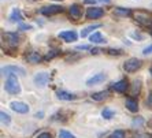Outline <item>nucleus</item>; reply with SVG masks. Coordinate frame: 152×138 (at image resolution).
Returning <instances> with one entry per match:
<instances>
[{"mask_svg":"<svg viewBox=\"0 0 152 138\" xmlns=\"http://www.w3.org/2000/svg\"><path fill=\"white\" fill-rule=\"evenodd\" d=\"M125 105H126V108L130 111V112H137V111H138V103H137V100L133 99V97L126 99Z\"/></svg>","mask_w":152,"mask_h":138,"instance_id":"obj_17","label":"nucleus"},{"mask_svg":"<svg viewBox=\"0 0 152 138\" xmlns=\"http://www.w3.org/2000/svg\"><path fill=\"white\" fill-rule=\"evenodd\" d=\"M142 66V62L137 57H130V59H127L126 62L124 63V70L126 73H136L137 70H140Z\"/></svg>","mask_w":152,"mask_h":138,"instance_id":"obj_4","label":"nucleus"},{"mask_svg":"<svg viewBox=\"0 0 152 138\" xmlns=\"http://www.w3.org/2000/svg\"><path fill=\"white\" fill-rule=\"evenodd\" d=\"M77 49H78V51H85V49H89V45H77Z\"/></svg>","mask_w":152,"mask_h":138,"instance_id":"obj_36","label":"nucleus"},{"mask_svg":"<svg viewBox=\"0 0 152 138\" xmlns=\"http://www.w3.org/2000/svg\"><path fill=\"white\" fill-rule=\"evenodd\" d=\"M149 53H152V44L149 46H147V48L142 49V55H149Z\"/></svg>","mask_w":152,"mask_h":138,"instance_id":"obj_32","label":"nucleus"},{"mask_svg":"<svg viewBox=\"0 0 152 138\" xmlns=\"http://www.w3.org/2000/svg\"><path fill=\"white\" fill-rule=\"evenodd\" d=\"M151 22H152V19H151Z\"/></svg>","mask_w":152,"mask_h":138,"instance_id":"obj_40","label":"nucleus"},{"mask_svg":"<svg viewBox=\"0 0 152 138\" xmlns=\"http://www.w3.org/2000/svg\"><path fill=\"white\" fill-rule=\"evenodd\" d=\"M58 37L66 41V43H73V41H77L78 34L75 30H64V32H60Z\"/></svg>","mask_w":152,"mask_h":138,"instance_id":"obj_9","label":"nucleus"},{"mask_svg":"<svg viewBox=\"0 0 152 138\" xmlns=\"http://www.w3.org/2000/svg\"><path fill=\"white\" fill-rule=\"evenodd\" d=\"M4 89L10 94H19L21 93V85L18 82L17 75H8L6 82H4Z\"/></svg>","mask_w":152,"mask_h":138,"instance_id":"obj_1","label":"nucleus"},{"mask_svg":"<svg viewBox=\"0 0 152 138\" xmlns=\"http://www.w3.org/2000/svg\"><path fill=\"white\" fill-rule=\"evenodd\" d=\"M26 71L23 67H19V66H4L1 67V75L3 77H8V75H21V77H25Z\"/></svg>","mask_w":152,"mask_h":138,"instance_id":"obj_2","label":"nucleus"},{"mask_svg":"<svg viewBox=\"0 0 152 138\" xmlns=\"http://www.w3.org/2000/svg\"><path fill=\"white\" fill-rule=\"evenodd\" d=\"M134 138H151V135L147 134V133H142V134H140V133H137V134L134 135Z\"/></svg>","mask_w":152,"mask_h":138,"instance_id":"obj_34","label":"nucleus"},{"mask_svg":"<svg viewBox=\"0 0 152 138\" xmlns=\"http://www.w3.org/2000/svg\"><path fill=\"white\" fill-rule=\"evenodd\" d=\"M108 97V90H102V92H95L91 94V99L93 101H103Z\"/></svg>","mask_w":152,"mask_h":138,"instance_id":"obj_19","label":"nucleus"},{"mask_svg":"<svg viewBox=\"0 0 152 138\" xmlns=\"http://www.w3.org/2000/svg\"><path fill=\"white\" fill-rule=\"evenodd\" d=\"M97 0H84V3L85 4H93V3H96Z\"/></svg>","mask_w":152,"mask_h":138,"instance_id":"obj_37","label":"nucleus"},{"mask_svg":"<svg viewBox=\"0 0 152 138\" xmlns=\"http://www.w3.org/2000/svg\"><path fill=\"white\" fill-rule=\"evenodd\" d=\"M104 15V10L100 7H91L85 12V18L86 19H99Z\"/></svg>","mask_w":152,"mask_h":138,"instance_id":"obj_6","label":"nucleus"},{"mask_svg":"<svg viewBox=\"0 0 152 138\" xmlns=\"http://www.w3.org/2000/svg\"><path fill=\"white\" fill-rule=\"evenodd\" d=\"M113 12L115 17H122V18L132 17V15H133V11H132L130 8H124V7H115Z\"/></svg>","mask_w":152,"mask_h":138,"instance_id":"obj_15","label":"nucleus"},{"mask_svg":"<svg viewBox=\"0 0 152 138\" xmlns=\"http://www.w3.org/2000/svg\"><path fill=\"white\" fill-rule=\"evenodd\" d=\"M149 73H151V75H152V63H151V67H149Z\"/></svg>","mask_w":152,"mask_h":138,"instance_id":"obj_39","label":"nucleus"},{"mask_svg":"<svg viewBox=\"0 0 152 138\" xmlns=\"http://www.w3.org/2000/svg\"><path fill=\"white\" fill-rule=\"evenodd\" d=\"M142 124H144V118H141V116H137V118H134V119H133V121H132V126H133V127H141Z\"/></svg>","mask_w":152,"mask_h":138,"instance_id":"obj_26","label":"nucleus"},{"mask_svg":"<svg viewBox=\"0 0 152 138\" xmlns=\"http://www.w3.org/2000/svg\"><path fill=\"white\" fill-rule=\"evenodd\" d=\"M145 104H147V107H148L149 110H152V90L149 92L148 97H147V100H145Z\"/></svg>","mask_w":152,"mask_h":138,"instance_id":"obj_31","label":"nucleus"},{"mask_svg":"<svg viewBox=\"0 0 152 138\" xmlns=\"http://www.w3.org/2000/svg\"><path fill=\"white\" fill-rule=\"evenodd\" d=\"M50 74L48 73H37V74L34 75V78H33V81H34V84L37 86H40V88H44V86L50 82Z\"/></svg>","mask_w":152,"mask_h":138,"instance_id":"obj_7","label":"nucleus"},{"mask_svg":"<svg viewBox=\"0 0 152 138\" xmlns=\"http://www.w3.org/2000/svg\"><path fill=\"white\" fill-rule=\"evenodd\" d=\"M8 19H10V22H12V23H22V14H21V10L19 8H12L10 12V17H8Z\"/></svg>","mask_w":152,"mask_h":138,"instance_id":"obj_13","label":"nucleus"},{"mask_svg":"<svg viewBox=\"0 0 152 138\" xmlns=\"http://www.w3.org/2000/svg\"><path fill=\"white\" fill-rule=\"evenodd\" d=\"M10 108L18 113L29 112V105L25 103H22V101H12V103H10Z\"/></svg>","mask_w":152,"mask_h":138,"instance_id":"obj_11","label":"nucleus"},{"mask_svg":"<svg viewBox=\"0 0 152 138\" xmlns=\"http://www.w3.org/2000/svg\"><path fill=\"white\" fill-rule=\"evenodd\" d=\"M97 1H100V3H108L110 0H97Z\"/></svg>","mask_w":152,"mask_h":138,"instance_id":"obj_38","label":"nucleus"},{"mask_svg":"<svg viewBox=\"0 0 152 138\" xmlns=\"http://www.w3.org/2000/svg\"><path fill=\"white\" fill-rule=\"evenodd\" d=\"M37 138H52V135H51L50 133H47V131H44V133H41V134L37 135Z\"/></svg>","mask_w":152,"mask_h":138,"instance_id":"obj_33","label":"nucleus"},{"mask_svg":"<svg viewBox=\"0 0 152 138\" xmlns=\"http://www.w3.org/2000/svg\"><path fill=\"white\" fill-rule=\"evenodd\" d=\"M114 115H115V112H114L113 110H110V108H104V110L102 111V116L104 118V119H111V118H114Z\"/></svg>","mask_w":152,"mask_h":138,"instance_id":"obj_24","label":"nucleus"},{"mask_svg":"<svg viewBox=\"0 0 152 138\" xmlns=\"http://www.w3.org/2000/svg\"><path fill=\"white\" fill-rule=\"evenodd\" d=\"M141 90V81L140 79H136L133 84H132V96H137Z\"/></svg>","mask_w":152,"mask_h":138,"instance_id":"obj_21","label":"nucleus"},{"mask_svg":"<svg viewBox=\"0 0 152 138\" xmlns=\"http://www.w3.org/2000/svg\"><path fill=\"white\" fill-rule=\"evenodd\" d=\"M56 97L59 100H63V101H73V100L77 99L75 94L69 93V92H66V90H56Z\"/></svg>","mask_w":152,"mask_h":138,"instance_id":"obj_14","label":"nucleus"},{"mask_svg":"<svg viewBox=\"0 0 152 138\" xmlns=\"http://www.w3.org/2000/svg\"><path fill=\"white\" fill-rule=\"evenodd\" d=\"M100 26H102V25H100V23H95V25L86 26V28H85L84 30H81V34H80V36H81L82 38H85V37H86V36H88L89 33H91V32H93V30H95V29H99Z\"/></svg>","mask_w":152,"mask_h":138,"instance_id":"obj_20","label":"nucleus"},{"mask_svg":"<svg viewBox=\"0 0 152 138\" xmlns=\"http://www.w3.org/2000/svg\"><path fill=\"white\" fill-rule=\"evenodd\" d=\"M0 116H1V123H3V124L8 126V124L11 123V118H10V115H8V113H6L4 111H1V112H0Z\"/></svg>","mask_w":152,"mask_h":138,"instance_id":"obj_27","label":"nucleus"},{"mask_svg":"<svg viewBox=\"0 0 152 138\" xmlns=\"http://www.w3.org/2000/svg\"><path fill=\"white\" fill-rule=\"evenodd\" d=\"M25 59H26V62L30 64H39L41 60H44V57H42L41 55H40V52H37V51H29V52H26Z\"/></svg>","mask_w":152,"mask_h":138,"instance_id":"obj_8","label":"nucleus"},{"mask_svg":"<svg viewBox=\"0 0 152 138\" xmlns=\"http://www.w3.org/2000/svg\"><path fill=\"white\" fill-rule=\"evenodd\" d=\"M106 52L108 55H111V56H121V55H124V51L119 49V48H108Z\"/></svg>","mask_w":152,"mask_h":138,"instance_id":"obj_25","label":"nucleus"},{"mask_svg":"<svg viewBox=\"0 0 152 138\" xmlns=\"http://www.w3.org/2000/svg\"><path fill=\"white\" fill-rule=\"evenodd\" d=\"M111 89L117 93H126V90L129 89V82L126 79H119L118 82H114L111 85Z\"/></svg>","mask_w":152,"mask_h":138,"instance_id":"obj_10","label":"nucleus"},{"mask_svg":"<svg viewBox=\"0 0 152 138\" xmlns=\"http://www.w3.org/2000/svg\"><path fill=\"white\" fill-rule=\"evenodd\" d=\"M136 21L140 22V23H147L148 22V15L142 12V11H137L136 12Z\"/></svg>","mask_w":152,"mask_h":138,"instance_id":"obj_22","label":"nucleus"},{"mask_svg":"<svg viewBox=\"0 0 152 138\" xmlns=\"http://www.w3.org/2000/svg\"><path fill=\"white\" fill-rule=\"evenodd\" d=\"M89 41L92 44H106V38L103 37V34L100 32H95L93 34H91V37H89Z\"/></svg>","mask_w":152,"mask_h":138,"instance_id":"obj_18","label":"nucleus"},{"mask_svg":"<svg viewBox=\"0 0 152 138\" xmlns=\"http://www.w3.org/2000/svg\"><path fill=\"white\" fill-rule=\"evenodd\" d=\"M69 14L73 19H80L81 18V7H80V4H71L70 7H69Z\"/></svg>","mask_w":152,"mask_h":138,"instance_id":"obj_16","label":"nucleus"},{"mask_svg":"<svg viewBox=\"0 0 152 138\" xmlns=\"http://www.w3.org/2000/svg\"><path fill=\"white\" fill-rule=\"evenodd\" d=\"M59 53H60V51H59V49H51L50 52H48V53L45 55V56H44V60H45V62L52 60L53 57H56L58 55H59Z\"/></svg>","mask_w":152,"mask_h":138,"instance_id":"obj_23","label":"nucleus"},{"mask_svg":"<svg viewBox=\"0 0 152 138\" xmlns=\"http://www.w3.org/2000/svg\"><path fill=\"white\" fill-rule=\"evenodd\" d=\"M107 138H125V131L124 130H115Z\"/></svg>","mask_w":152,"mask_h":138,"instance_id":"obj_28","label":"nucleus"},{"mask_svg":"<svg viewBox=\"0 0 152 138\" xmlns=\"http://www.w3.org/2000/svg\"><path fill=\"white\" fill-rule=\"evenodd\" d=\"M107 75L104 74V73H97V74H95L93 77H91L89 79H86V86H93V85H97V84H100V82L106 81Z\"/></svg>","mask_w":152,"mask_h":138,"instance_id":"obj_12","label":"nucleus"},{"mask_svg":"<svg viewBox=\"0 0 152 138\" xmlns=\"http://www.w3.org/2000/svg\"><path fill=\"white\" fill-rule=\"evenodd\" d=\"M100 52H104V51L100 49V48H92V49H91V53H92V55H99Z\"/></svg>","mask_w":152,"mask_h":138,"instance_id":"obj_35","label":"nucleus"},{"mask_svg":"<svg viewBox=\"0 0 152 138\" xmlns=\"http://www.w3.org/2000/svg\"><path fill=\"white\" fill-rule=\"evenodd\" d=\"M33 26L29 25V23H19L18 25V30H22V32H25V30H32Z\"/></svg>","mask_w":152,"mask_h":138,"instance_id":"obj_30","label":"nucleus"},{"mask_svg":"<svg viewBox=\"0 0 152 138\" xmlns=\"http://www.w3.org/2000/svg\"><path fill=\"white\" fill-rule=\"evenodd\" d=\"M64 11V7L62 6H58V4H52V6H45V7H41L39 10V12L44 17H52V15L56 14H62Z\"/></svg>","mask_w":152,"mask_h":138,"instance_id":"obj_3","label":"nucleus"},{"mask_svg":"<svg viewBox=\"0 0 152 138\" xmlns=\"http://www.w3.org/2000/svg\"><path fill=\"white\" fill-rule=\"evenodd\" d=\"M59 138H75L74 134H71L67 130H60L59 131Z\"/></svg>","mask_w":152,"mask_h":138,"instance_id":"obj_29","label":"nucleus"},{"mask_svg":"<svg viewBox=\"0 0 152 138\" xmlns=\"http://www.w3.org/2000/svg\"><path fill=\"white\" fill-rule=\"evenodd\" d=\"M1 37L6 41V44L12 46V48L17 46L19 44V41H21V37H19V34L17 32H3L1 33Z\"/></svg>","mask_w":152,"mask_h":138,"instance_id":"obj_5","label":"nucleus"}]
</instances>
